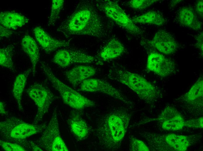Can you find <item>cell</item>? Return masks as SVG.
Instances as JSON below:
<instances>
[{
    "label": "cell",
    "mask_w": 203,
    "mask_h": 151,
    "mask_svg": "<svg viewBox=\"0 0 203 151\" xmlns=\"http://www.w3.org/2000/svg\"><path fill=\"white\" fill-rule=\"evenodd\" d=\"M57 30L66 37L73 35H88L102 37L106 34L101 18L92 3L82 0L71 14L60 24Z\"/></svg>",
    "instance_id": "cell-2"
},
{
    "label": "cell",
    "mask_w": 203,
    "mask_h": 151,
    "mask_svg": "<svg viewBox=\"0 0 203 151\" xmlns=\"http://www.w3.org/2000/svg\"><path fill=\"white\" fill-rule=\"evenodd\" d=\"M41 67L53 87L59 93L64 103L77 110L94 107L95 103L81 95L60 80L47 64L41 62Z\"/></svg>",
    "instance_id": "cell-6"
},
{
    "label": "cell",
    "mask_w": 203,
    "mask_h": 151,
    "mask_svg": "<svg viewBox=\"0 0 203 151\" xmlns=\"http://www.w3.org/2000/svg\"><path fill=\"white\" fill-rule=\"evenodd\" d=\"M0 144L1 146L5 151H27L26 149L22 146L16 143L6 141L0 139Z\"/></svg>",
    "instance_id": "cell-29"
},
{
    "label": "cell",
    "mask_w": 203,
    "mask_h": 151,
    "mask_svg": "<svg viewBox=\"0 0 203 151\" xmlns=\"http://www.w3.org/2000/svg\"><path fill=\"white\" fill-rule=\"evenodd\" d=\"M47 125L45 122L31 124L16 117L10 116L0 123V139L18 143L25 148L27 139L43 132Z\"/></svg>",
    "instance_id": "cell-4"
},
{
    "label": "cell",
    "mask_w": 203,
    "mask_h": 151,
    "mask_svg": "<svg viewBox=\"0 0 203 151\" xmlns=\"http://www.w3.org/2000/svg\"><path fill=\"white\" fill-rule=\"evenodd\" d=\"M0 113L2 115H5L6 114L5 105L4 103L2 101L0 102Z\"/></svg>",
    "instance_id": "cell-34"
},
{
    "label": "cell",
    "mask_w": 203,
    "mask_h": 151,
    "mask_svg": "<svg viewBox=\"0 0 203 151\" xmlns=\"http://www.w3.org/2000/svg\"><path fill=\"white\" fill-rule=\"evenodd\" d=\"M33 32L37 42L47 54H50L59 48L69 46V40H62L53 38L40 27L35 28Z\"/></svg>",
    "instance_id": "cell-16"
},
{
    "label": "cell",
    "mask_w": 203,
    "mask_h": 151,
    "mask_svg": "<svg viewBox=\"0 0 203 151\" xmlns=\"http://www.w3.org/2000/svg\"><path fill=\"white\" fill-rule=\"evenodd\" d=\"M203 0H199L196 4L195 9L197 13L201 17H203Z\"/></svg>",
    "instance_id": "cell-33"
},
{
    "label": "cell",
    "mask_w": 203,
    "mask_h": 151,
    "mask_svg": "<svg viewBox=\"0 0 203 151\" xmlns=\"http://www.w3.org/2000/svg\"><path fill=\"white\" fill-rule=\"evenodd\" d=\"M96 73V69L93 66L80 65L67 71L65 75L72 85L76 87L85 80L94 76Z\"/></svg>",
    "instance_id": "cell-17"
},
{
    "label": "cell",
    "mask_w": 203,
    "mask_h": 151,
    "mask_svg": "<svg viewBox=\"0 0 203 151\" xmlns=\"http://www.w3.org/2000/svg\"><path fill=\"white\" fill-rule=\"evenodd\" d=\"M26 149L27 151H43L34 141L31 140H28Z\"/></svg>",
    "instance_id": "cell-30"
},
{
    "label": "cell",
    "mask_w": 203,
    "mask_h": 151,
    "mask_svg": "<svg viewBox=\"0 0 203 151\" xmlns=\"http://www.w3.org/2000/svg\"><path fill=\"white\" fill-rule=\"evenodd\" d=\"M52 6L48 23L51 25H54L57 20L62 9L64 3V0H52Z\"/></svg>",
    "instance_id": "cell-26"
},
{
    "label": "cell",
    "mask_w": 203,
    "mask_h": 151,
    "mask_svg": "<svg viewBox=\"0 0 203 151\" xmlns=\"http://www.w3.org/2000/svg\"><path fill=\"white\" fill-rule=\"evenodd\" d=\"M29 21L26 16L15 12H3L0 13V25L9 29L16 30L24 26Z\"/></svg>",
    "instance_id": "cell-19"
},
{
    "label": "cell",
    "mask_w": 203,
    "mask_h": 151,
    "mask_svg": "<svg viewBox=\"0 0 203 151\" xmlns=\"http://www.w3.org/2000/svg\"><path fill=\"white\" fill-rule=\"evenodd\" d=\"M147 43L150 46L167 55L174 53L178 48V44L173 35L163 30L157 32Z\"/></svg>",
    "instance_id": "cell-15"
},
{
    "label": "cell",
    "mask_w": 203,
    "mask_h": 151,
    "mask_svg": "<svg viewBox=\"0 0 203 151\" xmlns=\"http://www.w3.org/2000/svg\"><path fill=\"white\" fill-rule=\"evenodd\" d=\"M125 47L117 39H111L102 48L99 53L100 58L107 61L120 56L124 52Z\"/></svg>",
    "instance_id": "cell-21"
},
{
    "label": "cell",
    "mask_w": 203,
    "mask_h": 151,
    "mask_svg": "<svg viewBox=\"0 0 203 151\" xmlns=\"http://www.w3.org/2000/svg\"><path fill=\"white\" fill-rule=\"evenodd\" d=\"M139 134L146 140L149 150L151 151H185L198 139L195 135L159 134L145 131L140 132Z\"/></svg>",
    "instance_id": "cell-5"
},
{
    "label": "cell",
    "mask_w": 203,
    "mask_h": 151,
    "mask_svg": "<svg viewBox=\"0 0 203 151\" xmlns=\"http://www.w3.org/2000/svg\"><path fill=\"white\" fill-rule=\"evenodd\" d=\"M153 121L161 122L162 128L167 131L179 130L184 127L197 128L198 125L196 119L186 120L176 108L169 105L166 106L157 117L145 119L135 125Z\"/></svg>",
    "instance_id": "cell-7"
},
{
    "label": "cell",
    "mask_w": 203,
    "mask_h": 151,
    "mask_svg": "<svg viewBox=\"0 0 203 151\" xmlns=\"http://www.w3.org/2000/svg\"><path fill=\"white\" fill-rule=\"evenodd\" d=\"M82 91L101 93L107 95L122 102L131 107L133 103L118 89L106 81L97 78H89L79 85Z\"/></svg>",
    "instance_id": "cell-11"
},
{
    "label": "cell",
    "mask_w": 203,
    "mask_h": 151,
    "mask_svg": "<svg viewBox=\"0 0 203 151\" xmlns=\"http://www.w3.org/2000/svg\"><path fill=\"white\" fill-rule=\"evenodd\" d=\"M21 44L22 49L29 57L32 64V73L33 76H34L37 64L40 58L39 51L38 45L35 40L28 35L24 36Z\"/></svg>",
    "instance_id": "cell-20"
},
{
    "label": "cell",
    "mask_w": 203,
    "mask_h": 151,
    "mask_svg": "<svg viewBox=\"0 0 203 151\" xmlns=\"http://www.w3.org/2000/svg\"><path fill=\"white\" fill-rule=\"evenodd\" d=\"M67 123L71 132L79 140H84L88 136L90 131L88 126L78 113L72 112Z\"/></svg>",
    "instance_id": "cell-18"
},
{
    "label": "cell",
    "mask_w": 203,
    "mask_h": 151,
    "mask_svg": "<svg viewBox=\"0 0 203 151\" xmlns=\"http://www.w3.org/2000/svg\"><path fill=\"white\" fill-rule=\"evenodd\" d=\"M14 46L13 45H8L0 49V65L8 69L13 72H15L13 60Z\"/></svg>",
    "instance_id": "cell-25"
},
{
    "label": "cell",
    "mask_w": 203,
    "mask_h": 151,
    "mask_svg": "<svg viewBox=\"0 0 203 151\" xmlns=\"http://www.w3.org/2000/svg\"><path fill=\"white\" fill-rule=\"evenodd\" d=\"M129 138V150L131 151H148L149 149L142 141L133 136H130Z\"/></svg>",
    "instance_id": "cell-28"
},
{
    "label": "cell",
    "mask_w": 203,
    "mask_h": 151,
    "mask_svg": "<svg viewBox=\"0 0 203 151\" xmlns=\"http://www.w3.org/2000/svg\"><path fill=\"white\" fill-rule=\"evenodd\" d=\"M52 61L54 63L62 68L76 64L99 62L93 56L80 50L68 49H62L57 51Z\"/></svg>",
    "instance_id": "cell-12"
},
{
    "label": "cell",
    "mask_w": 203,
    "mask_h": 151,
    "mask_svg": "<svg viewBox=\"0 0 203 151\" xmlns=\"http://www.w3.org/2000/svg\"><path fill=\"white\" fill-rule=\"evenodd\" d=\"M203 32H200L196 37V46L203 53Z\"/></svg>",
    "instance_id": "cell-32"
},
{
    "label": "cell",
    "mask_w": 203,
    "mask_h": 151,
    "mask_svg": "<svg viewBox=\"0 0 203 151\" xmlns=\"http://www.w3.org/2000/svg\"><path fill=\"white\" fill-rule=\"evenodd\" d=\"M31 72L32 69H28L18 74L14 82L13 90V95L17 102L18 108L20 111L23 110L21 104L22 94L27 83L28 77Z\"/></svg>",
    "instance_id": "cell-23"
},
{
    "label": "cell",
    "mask_w": 203,
    "mask_h": 151,
    "mask_svg": "<svg viewBox=\"0 0 203 151\" xmlns=\"http://www.w3.org/2000/svg\"><path fill=\"white\" fill-rule=\"evenodd\" d=\"M97 6L110 19L129 33L139 35L143 31L129 18L118 3L111 0L101 1Z\"/></svg>",
    "instance_id": "cell-9"
},
{
    "label": "cell",
    "mask_w": 203,
    "mask_h": 151,
    "mask_svg": "<svg viewBox=\"0 0 203 151\" xmlns=\"http://www.w3.org/2000/svg\"><path fill=\"white\" fill-rule=\"evenodd\" d=\"M132 115L128 109L119 107L96 119L94 134L100 148L113 151L120 148Z\"/></svg>",
    "instance_id": "cell-1"
},
{
    "label": "cell",
    "mask_w": 203,
    "mask_h": 151,
    "mask_svg": "<svg viewBox=\"0 0 203 151\" xmlns=\"http://www.w3.org/2000/svg\"><path fill=\"white\" fill-rule=\"evenodd\" d=\"M43 132L41 136L34 141L43 150L69 151L60 135L56 109L54 110L48 124Z\"/></svg>",
    "instance_id": "cell-8"
},
{
    "label": "cell",
    "mask_w": 203,
    "mask_h": 151,
    "mask_svg": "<svg viewBox=\"0 0 203 151\" xmlns=\"http://www.w3.org/2000/svg\"><path fill=\"white\" fill-rule=\"evenodd\" d=\"M203 79L200 77L186 94L177 99L193 112L203 110Z\"/></svg>",
    "instance_id": "cell-14"
},
{
    "label": "cell",
    "mask_w": 203,
    "mask_h": 151,
    "mask_svg": "<svg viewBox=\"0 0 203 151\" xmlns=\"http://www.w3.org/2000/svg\"><path fill=\"white\" fill-rule=\"evenodd\" d=\"M146 69L161 77H166L175 71L174 62L160 53L153 51L148 56Z\"/></svg>",
    "instance_id": "cell-13"
},
{
    "label": "cell",
    "mask_w": 203,
    "mask_h": 151,
    "mask_svg": "<svg viewBox=\"0 0 203 151\" xmlns=\"http://www.w3.org/2000/svg\"><path fill=\"white\" fill-rule=\"evenodd\" d=\"M182 0H172L171 1V6H174L176 5L178 3H179Z\"/></svg>",
    "instance_id": "cell-35"
},
{
    "label": "cell",
    "mask_w": 203,
    "mask_h": 151,
    "mask_svg": "<svg viewBox=\"0 0 203 151\" xmlns=\"http://www.w3.org/2000/svg\"><path fill=\"white\" fill-rule=\"evenodd\" d=\"M178 19L182 25L195 30L201 28V23L198 19L193 9L190 7L181 8L178 14Z\"/></svg>",
    "instance_id": "cell-22"
},
{
    "label": "cell",
    "mask_w": 203,
    "mask_h": 151,
    "mask_svg": "<svg viewBox=\"0 0 203 151\" xmlns=\"http://www.w3.org/2000/svg\"><path fill=\"white\" fill-rule=\"evenodd\" d=\"M131 19L134 23L151 24L158 26L163 25L166 22L165 19L160 13L153 11L133 17Z\"/></svg>",
    "instance_id": "cell-24"
},
{
    "label": "cell",
    "mask_w": 203,
    "mask_h": 151,
    "mask_svg": "<svg viewBox=\"0 0 203 151\" xmlns=\"http://www.w3.org/2000/svg\"><path fill=\"white\" fill-rule=\"evenodd\" d=\"M160 0H132L129 1L127 4L131 8L136 10H141L150 6Z\"/></svg>",
    "instance_id": "cell-27"
},
{
    "label": "cell",
    "mask_w": 203,
    "mask_h": 151,
    "mask_svg": "<svg viewBox=\"0 0 203 151\" xmlns=\"http://www.w3.org/2000/svg\"><path fill=\"white\" fill-rule=\"evenodd\" d=\"M108 76L110 79L128 87L149 105L153 104L162 96L159 89L137 73L124 69L115 68L109 71Z\"/></svg>",
    "instance_id": "cell-3"
},
{
    "label": "cell",
    "mask_w": 203,
    "mask_h": 151,
    "mask_svg": "<svg viewBox=\"0 0 203 151\" xmlns=\"http://www.w3.org/2000/svg\"><path fill=\"white\" fill-rule=\"evenodd\" d=\"M0 39L1 38L9 37L13 33V31L0 25Z\"/></svg>",
    "instance_id": "cell-31"
},
{
    "label": "cell",
    "mask_w": 203,
    "mask_h": 151,
    "mask_svg": "<svg viewBox=\"0 0 203 151\" xmlns=\"http://www.w3.org/2000/svg\"><path fill=\"white\" fill-rule=\"evenodd\" d=\"M26 92L37 106V111L34 124H38L48 112L55 100V96L46 85L40 82L34 83L27 89Z\"/></svg>",
    "instance_id": "cell-10"
}]
</instances>
